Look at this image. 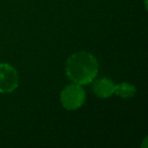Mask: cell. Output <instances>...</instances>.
<instances>
[{"label":"cell","instance_id":"cell-5","mask_svg":"<svg viewBox=\"0 0 148 148\" xmlns=\"http://www.w3.org/2000/svg\"><path fill=\"white\" fill-rule=\"evenodd\" d=\"M114 95H119L122 99H130L136 95V87L128 82L116 84Z\"/></svg>","mask_w":148,"mask_h":148},{"label":"cell","instance_id":"cell-4","mask_svg":"<svg viewBox=\"0 0 148 148\" xmlns=\"http://www.w3.org/2000/svg\"><path fill=\"white\" fill-rule=\"evenodd\" d=\"M115 86L116 84L111 79L103 77V78L93 81V92L95 93L97 97H101V99H107L114 95Z\"/></svg>","mask_w":148,"mask_h":148},{"label":"cell","instance_id":"cell-3","mask_svg":"<svg viewBox=\"0 0 148 148\" xmlns=\"http://www.w3.org/2000/svg\"><path fill=\"white\" fill-rule=\"evenodd\" d=\"M17 71L7 63H0V92H12L18 86Z\"/></svg>","mask_w":148,"mask_h":148},{"label":"cell","instance_id":"cell-1","mask_svg":"<svg viewBox=\"0 0 148 148\" xmlns=\"http://www.w3.org/2000/svg\"><path fill=\"white\" fill-rule=\"evenodd\" d=\"M65 71L72 82L86 85L97 77L99 63L92 54L85 51L76 52L67 59Z\"/></svg>","mask_w":148,"mask_h":148},{"label":"cell","instance_id":"cell-2","mask_svg":"<svg viewBox=\"0 0 148 148\" xmlns=\"http://www.w3.org/2000/svg\"><path fill=\"white\" fill-rule=\"evenodd\" d=\"M85 97L82 85L73 82L63 88L60 95V101L66 110L74 111L81 108L85 101Z\"/></svg>","mask_w":148,"mask_h":148}]
</instances>
